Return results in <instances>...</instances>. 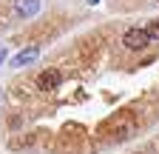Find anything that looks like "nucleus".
<instances>
[{"mask_svg":"<svg viewBox=\"0 0 159 154\" xmlns=\"http://www.w3.org/2000/svg\"><path fill=\"white\" fill-rule=\"evenodd\" d=\"M148 43H151V37H148V31H145V29H128V31H125V37H122V46H125V49H131V51H142Z\"/></svg>","mask_w":159,"mask_h":154,"instance_id":"obj_1","label":"nucleus"},{"mask_svg":"<svg viewBox=\"0 0 159 154\" xmlns=\"http://www.w3.org/2000/svg\"><path fill=\"white\" fill-rule=\"evenodd\" d=\"M60 80H63V74H60L57 69H46V71H40V77H37V89L51 91V89L60 86Z\"/></svg>","mask_w":159,"mask_h":154,"instance_id":"obj_2","label":"nucleus"},{"mask_svg":"<svg viewBox=\"0 0 159 154\" xmlns=\"http://www.w3.org/2000/svg\"><path fill=\"white\" fill-rule=\"evenodd\" d=\"M14 12L20 17H34L40 12V0H14Z\"/></svg>","mask_w":159,"mask_h":154,"instance_id":"obj_3","label":"nucleus"},{"mask_svg":"<svg viewBox=\"0 0 159 154\" xmlns=\"http://www.w3.org/2000/svg\"><path fill=\"white\" fill-rule=\"evenodd\" d=\"M37 54H40V49H37V46H31V49H26V51H17V54L11 57V66H26V63L37 60Z\"/></svg>","mask_w":159,"mask_h":154,"instance_id":"obj_4","label":"nucleus"},{"mask_svg":"<svg viewBox=\"0 0 159 154\" xmlns=\"http://www.w3.org/2000/svg\"><path fill=\"white\" fill-rule=\"evenodd\" d=\"M148 37H151V40H159V20H153V23H148Z\"/></svg>","mask_w":159,"mask_h":154,"instance_id":"obj_5","label":"nucleus"},{"mask_svg":"<svg viewBox=\"0 0 159 154\" xmlns=\"http://www.w3.org/2000/svg\"><path fill=\"white\" fill-rule=\"evenodd\" d=\"M85 3H88V6H97V3H99V0H85Z\"/></svg>","mask_w":159,"mask_h":154,"instance_id":"obj_6","label":"nucleus"},{"mask_svg":"<svg viewBox=\"0 0 159 154\" xmlns=\"http://www.w3.org/2000/svg\"><path fill=\"white\" fill-rule=\"evenodd\" d=\"M3 57H6V51H3V49H0V63H3Z\"/></svg>","mask_w":159,"mask_h":154,"instance_id":"obj_7","label":"nucleus"}]
</instances>
